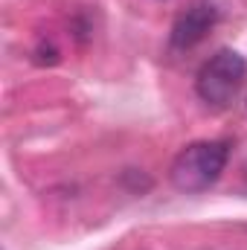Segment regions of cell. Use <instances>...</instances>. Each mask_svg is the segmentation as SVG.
Returning <instances> with one entry per match:
<instances>
[{
    "instance_id": "6da1fadb",
    "label": "cell",
    "mask_w": 247,
    "mask_h": 250,
    "mask_svg": "<svg viewBox=\"0 0 247 250\" xmlns=\"http://www.w3.org/2000/svg\"><path fill=\"white\" fill-rule=\"evenodd\" d=\"M230 160V143L227 140H198L189 143L186 148L178 151L169 169V181L178 192L195 195L206 192L209 187L218 184Z\"/></svg>"
},
{
    "instance_id": "7a4b0ae2",
    "label": "cell",
    "mask_w": 247,
    "mask_h": 250,
    "mask_svg": "<svg viewBox=\"0 0 247 250\" xmlns=\"http://www.w3.org/2000/svg\"><path fill=\"white\" fill-rule=\"evenodd\" d=\"M247 79V62L236 50H218L195 76V93L212 108H227Z\"/></svg>"
},
{
    "instance_id": "3957f363",
    "label": "cell",
    "mask_w": 247,
    "mask_h": 250,
    "mask_svg": "<svg viewBox=\"0 0 247 250\" xmlns=\"http://www.w3.org/2000/svg\"><path fill=\"white\" fill-rule=\"evenodd\" d=\"M215 23H218V9L212 3H192L172 26V47L192 50L195 44H201L209 35Z\"/></svg>"
},
{
    "instance_id": "277c9868",
    "label": "cell",
    "mask_w": 247,
    "mask_h": 250,
    "mask_svg": "<svg viewBox=\"0 0 247 250\" xmlns=\"http://www.w3.org/2000/svg\"><path fill=\"white\" fill-rule=\"evenodd\" d=\"M245 187H247V166H245Z\"/></svg>"
}]
</instances>
